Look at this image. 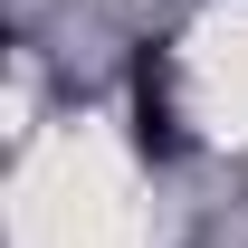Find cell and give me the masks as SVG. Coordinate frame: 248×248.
<instances>
[{"instance_id":"1","label":"cell","mask_w":248,"mask_h":248,"mask_svg":"<svg viewBox=\"0 0 248 248\" xmlns=\"http://www.w3.org/2000/svg\"><path fill=\"white\" fill-rule=\"evenodd\" d=\"M134 153L172 162L182 153V115H172V58L162 48H134Z\"/></svg>"}]
</instances>
